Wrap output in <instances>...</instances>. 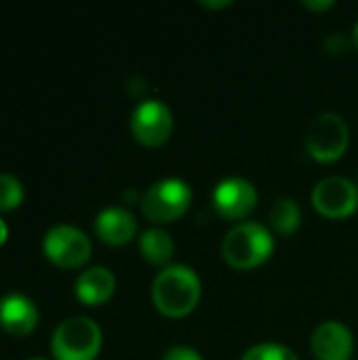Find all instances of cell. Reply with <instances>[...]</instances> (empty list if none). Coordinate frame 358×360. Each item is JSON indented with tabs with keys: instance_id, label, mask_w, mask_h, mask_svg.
Segmentation results:
<instances>
[{
	"instance_id": "obj_1",
	"label": "cell",
	"mask_w": 358,
	"mask_h": 360,
	"mask_svg": "<svg viewBox=\"0 0 358 360\" xmlns=\"http://www.w3.org/2000/svg\"><path fill=\"white\" fill-rule=\"evenodd\" d=\"M200 278L186 264L165 266L152 283V302L169 319L188 316L200 302Z\"/></svg>"
},
{
	"instance_id": "obj_2",
	"label": "cell",
	"mask_w": 358,
	"mask_h": 360,
	"mask_svg": "<svg viewBox=\"0 0 358 360\" xmlns=\"http://www.w3.org/2000/svg\"><path fill=\"white\" fill-rule=\"evenodd\" d=\"M274 253L272 232L257 221L236 224L222 243V255L236 270H253Z\"/></svg>"
},
{
	"instance_id": "obj_3",
	"label": "cell",
	"mask_w": 358,
	"mask_h": 360,
	"mask_svg": "<svg viewBox=\"0 0 358 360\" xmlns=\"http://www.w3.org/2000/svg\"><path fill=\"white\" fill-rule=\"evenodd\" d=\"M103 344L99 325L89 316H72L57 325L51 338L55 360H95Z\"/></svg>"
},
{
	"instance_id": "obj_4",
	"label": "cell",
	"mask_w": 358,
	"mask_h": 360,
	"mask_svg": "<svg viewBox=\"0 0 358 360\" xmlns=\"http://www.w3.org/2000/svg\"><path fill=\"white\" fill-rule=\"evenodd\" d=\"M192 202V188L179 177H165L152 184L143 198L141 211L156 224H169L179 219Z\"/></svg>"
},
{
	"instance_id": "obj_5",
	"label": "cell",
	"mask_w": 358,
	"mask_h": 360,
	"mask_svg": "<svg viewBox=\"0 0 358 360\" xmlns=\"http://www.w3.org/2000/svg\"><path fill=\"white\" fill-rule=\"evenodd\" d=\"M350 143V129L340 114L323 112L306 129V150L321 162H333L344 156Z\"/></svg>"
},
{
	"instance_id": "obj_6",
	"label": "cell",
	"mask_w": 358,
	"mask_h": 360,
	"mask_svg": "<svg viewBox=\"0 0 358 360\" xmlns=\"http://www.w3.org/2000/svg\"><path fill=\"white\" fill-rule=\"evenodd\" d=\"M42 251L55 266L63 270H72L89 262L91 240L80 228L70 226V224H59V226H53L44 234Z\"/></svg>"
},
{
	"instance_id": "obj_7",
	"label": "cell",
	"mask_w": 358,
	"mask_h": 360,
	"mask_svg": "<svg viewBox=\"0 0 358 360\" xmlns=\"http://www.w3.org/2000/svg\"><path fill=\"white\" fill-rule=\"evenodd\" d=\"M312 205L329 219H344L358 209V186L342 175L325 177L312 190Z\"/></svg>"
},
{
	"instance_id": "obj_8",
	"label": "cell",
	"mask_w": 358,
	"mask_h": 360,
	"mask_svg": "<svg viewBox=\"0 0 358 360\" xmlns=\"http://www.w3.org/2000/svg\"><path fill=\"white\" fill-rule=\"evenodd\" d=\"M131 133L143 146H162L173 133V112L160 99H143L131 114Z\"/></svg>"
},
{
	"instance_id": "obj_9",
	"label": "cell",
	"mask_w": 358,
	"mask_h": 360,
	"mask_svg": "<svg viewBox=\"0 0 358 360\" xmlns=\"http://www.w3.org/2000/svg\"><path fill=\"white\" fill-rule=\"evenodd\" d=\"M257 205V190L245 177H226L213 190V207L226 219H245Z\"/></svg>"
},
{
	"instance_id": "obj_10",
	"label": "cell",
	"mask_w": 358,
	"mask_h": 360,
	"mask_svg": "<svg viewBox=\"0 0 358 360\" xmlns=\"http://www.w3.org/2000/svg\"><path fill=\"white\" fill-rule=\"evenodd\" d=\"M312 352L317 360H350L354 352L352 331L340 321H325L312 333Z\"/></svg>"
},
{
	"instance_id": "obj_11",
	"label": "cell",
	"mask_w": 358,
	"mask_h": 360,
	"mask_svg": "<svg viewBox=\"0 0 358 360\" xmlns=\"http://www.w3.org/2000/svg\"><path fill=\"white\" fill-rule=\"evenodd\" d=\"M38 325L36 304L21 293H8L0 300V327L13 335L23 338L32 333Z\"/></svg>"
},
{
	"instance_id": "obj_12",
	"label": "cell",
	"mask_w": 358,
	"mask_h": 360,
	"mask_svg": "<svg viewBox=\"0 0 358 360\" xmlns=\"http://www.w3.org/2000/svg\"><path fill=\"white\" fill-rule=\"evenodd\" d=\"M95 234L106 245H127L137 234V219L124 207H108L95 217Z\"/></svg>"
},
{
	"instance_id": "obj_13",
	"label": "cell",
	"mask_w": 358,
	"mask_h": 360,
	"mask_svg": "<svg viewBox=\"0 0 358 360\" xmlns=\"http://www.w3.org/2000/svg\"><path fill=\"white\" fill-rule=\"evenodd\" d=\"M114 289H116V276L106 266L87 268L84 272H80L74 285L76 297L87 306L106 304L114 295Z\"/></svg>"
},
{
	"instance_id": "obj_14",
	"label": "cell",
	"mask_w": 358,
	"mask_h": 360,
	"mask_svg": "<svg viewBox=\"0 0 358 360\" xmlns=\"http://www.w3.org/2000/svg\"><path fill=\"white\" fill-rule=\"evenodd\" d=\"M139 251L143 259H148L154 266H169V259L173 257L175 243L171 234L162 228H150L139 236Z\"/></svg>"
},
{
	"instance_id": "obj_15",
	"label": "cell",
	"mask_w": 358,
	"mask_h": 360,
	"mask_svg": "<svg viewBox=\"0 0 358 360\" xmlns=\"http://www.w3.org/2000/svg\"><path fill=\"white\" fill-rule=\"evenodd\" d=\"M270 224H272V230L279 236L295 234L298 228L302 226V209H300V205L289 196H281L270 209Z\"/></svg>"
},
{
	"instance_id": "obj_16",
	"label": "cell",
	"mask_w": 358,
	"mask_h": 360,
	"mask_svg": "<svg viewBox=\"0 0 358 360\" xmlns=\"http://www.w3.org/2000/svg\"><path fill=\"white\" fill-rule=\"evenodd\" d=\"M23 202V186L11 173H0V211H13Z\"/></svg>"
},
{
	"instance_id": "obj_17",
	"label": "cell",
	"mask_w": 358,
	"mask_h": 360,
	"mask_svg": "<svg viewBox=\"0 0 358 360\" xmlns=\"http://www.w3.org/2000/svg\"><path fill=\"white\" fill-rule=\"evenodd\" d=\"M241 360H300L298 354L283 346V344H274V342H264L257 344L253 348H249Z\"/></svg>"
},
{
	"instance_id": "obj_18",
	"label": "cell",
	"mask_w": 358,
	"mask_h": 360,
	"mask_svg": "<svg viewBox=\"0 0 358 360\" xmlns=\"http://www.w3.org/2000/svg\"><path fill=\"white\" fill-rule=\"evenodd\" d=\"M162 360H205L200 356L198 350L190 348V346H173L165 352Z\"/></svg>"
},
{
	"instance_id": "obj_19",
	"label": "cell",
	"mask_w": 358,
	"mask_h": 360,
	"mask_svg": "<svg viewBox=\"0 0 358 360\" xmlns=\"http://www.w3.org/2000/svg\"><path fill=\"white\" fill-rule=\"evenodd\" d=\"M325 49L329 51V53H344L346 51V38L342 36V34H331L327 40H325Z\"/></svg>"
},
{
	"instance_id": "obj_20",
	"label": "cell",
	"mask_w": 358,
	"mask_h": 360,
	"mask_svg": "<svg viewBox=\"0 0 358 360\" xmlns=\"http://www.w3.org/2000/svg\"><path fill=\"white\" fill-rule=\"evenodd\" d=\"M306 8H312V11H327V8H331L335 2L333 0H304L302 2Z\"/></svg>"
},
{
	"instance_id": "obj_21",
	"label": "cell",
	"mask_w": 358,
	"mask_h": 360,
	"mask_svg": "<svg viewBox=\"0 0 358 360\" xmlns=\"http://www.w3.org/2000/svg\"><path fill=\"white\" fill-rule=\"evenodd\" d=\"M200 4L203 6H207V8H224V6H230L232 4V0H200Z\"/></svg>"
},
{
	"instance_id": "obj_22",
	"label": "cell",
	"mask_w": 358,
	"mask_h": 360,
	"mask_svg": "<svg viewBox=\"0 0 358 360\" xmlns=\"http://www.w3.org/2000/svg\"><path fill=\"white\" fill-rule=\"evenodd\" d=\"M6 236H8V228H6V224L0 219V247L6 243Z\"/></svg>"
},
{
	"instance_id": "obj_23",
	"label": "cell",
	"mask_w": 358,
	"mask_h": 360,
	"mask_svg": "<svg viewBox=\"0 0 358 360\" xmlns=\"http://www.w3.org/2000/svg\"><path fill=\"white\" fill-rule=\"evenodd\" d=\"M354 44H357V49H358V21H357V25H354Z\"/></svg>"
},
{
	"instance_id": "obj_24",
	"label": "cell",
	"mask_w": 358,
	"mask_h": 360,
	"mask_svg": "<svg viewBox=\"0 0 358 360\" xmlns=\"http://www.w3.org/2000/svg\"><path fill=\"white\" fill-rule=\"evenodd\" d=\"M27 360H46V359H40V356H36V359H27Z\"/></svg>"
}]
</instances>
